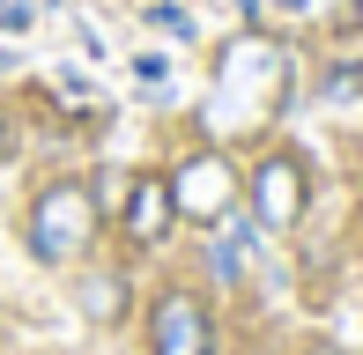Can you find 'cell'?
Listing matches in <instances>:
<instances>
[{"instance_id":"3","label":"cell","mask_w":363,"mask_h":355,"mask_svg":"<svg viewBox=\"0 0 363 355\" xmlns=\"http://www.w3.org/2000/svg\"><path fill=\"white\" fill-rule=\"evenodd\" d=\"M148 355H216V311L193 289H156L148 296Z\"/></svg>"},{"instance_id":"8","label":"cell","mask_w":363,"mask_h":355,"mask_svg":"<svg viewBox=\"0 0 363 355\" xmlns=\"http://www.w3.org/2000/svg\"><path fill=\"white\" fill-rule=\"evenodd\" d=\"M148 15H156V23L171 30V37H193V23H186V15H178V8H148Z\"/></svg>"},{"instance_id":"12","label":"cell","mask_w":363,"mask_h":355,"mask_svg":"<svg viewBox=\"0 0 363 355\" xmlns=\"http://www.w3.org/2000/svg\"><path fill=\"white\" fill-rule=\"evenodd\" d=\"M0 156H8V126H0Z\"/></svg>"},{"instance_id":"7","label":"cell","mask_w":363,"mask_h":355,"mask_svg":"<svg viewBox=\"0 0 363 355\" xmlns=\"http://www.w3.org/2000/svg\"><path fill=\"white\" fill-rule=\"evenodd\" d=\"M89 318H119V281H96L89 289Z\"/></svg>"},{"instance_id":"4","label":"cell","mask_w":363,"mask_h":355,"mask_svg":"<svg viewBox=\"0 0 363 355\" xmlns=\"http://www.w3.org/2000/svg\"><path fill=\"white\" fill-rule=\"evenodd\" d=\"M171 200H178V215H186V222H216V215H230V207H238V178H230L223 149L186 156V163H178V178H171Z\"/></svg>"},{"instance_id":"2","label":"cell","mask_w":363,"mask_h":355,"mask_svg":"<svg viewBox=\"0 0 363 355\" xmlns=\"http://www.w3.org/2000/svg\"><path fill=\"white\" fill-rule=\"evenodd\" d=\"M252 222L259 230H296L304 222V207H311V163L296 149H267L252 163Z\"/></svg>"},{"instance_id":"5","label":"cell","mask_w":363,"mask_h":355,"mask_svg":"<svg viewBox=\"0 0 363 355\" xmlns=\"http://www.w3.org/2000/svg\"><path fill=\"white\" fill-rule=\"evenodd\" d=\"M119 222H126V245H134V252L163 245V237H171V222H178L171 178H163V170H134V185H126V207H119Z\"/></svg>"},{"instance_id":"6","label":"cell","mask_w":363,"mask_h":355,"mask_svg":"<svg viewBox=\"0 0 363 355\" xmlns=\"http://www.w3.org/2000/svg\"><path fill=\"white\" fill-rule=\"evenodd\" d=\"M319 96H334V104H356V96H363V59H334V67L319 74Z\"/></svg>"},{"instance_id":"10","label":"cell","mask_w":363,"mask_h":355,"mask_svg":"<svg viewBox=\"0 0 363 355\" xmlns=\"http://www.w3.org/2000/svg\"><path fill=\"white\" fill-rule=\"evenodd\" d=\"M274 8H289V15H304V8H311V0H274Z\"/></svg>"},{"instance_id":"9","label":"cell","mask_w":363,"mask_h":355,"mask_svg":"<svg viewBox=\"0 0 363 355\" xmlns=\"http://www.w3.org/2000/svg\"><path fill=\"white\" fill-rule=\"evenodd\" d=\"M304 355H349V348H334V341H311V348H304Z\"/></svg>"},{"instance_id":"11","label":"cell","mask_w":363,"mask_h":355,"mask_svg":"<svg viewBox=\"0 0 363 355\" xmlns=\"http://www.w3.org/2000/svg\"><path fill=\"white\" fill-rule=\"evenodd\" d=\"M356 245H363V207H356Z\"/></svg>"},{"instance_id":"1","label":"cell","mask_w":363,"mask_h":355,"mask_svg":"<svg viewBox=\"0 0 363 355\" xmlns=\"http://www.w3.org/2000/svg\"><path fill=\"white\" fill-rule=\"evenodd\" d=\"M96 230H104V215H96V192L82 185V178H45L38 192H30V215H23V245L38 267H67L82 252L96 245Z\"/></svg>"}]
</instances>
